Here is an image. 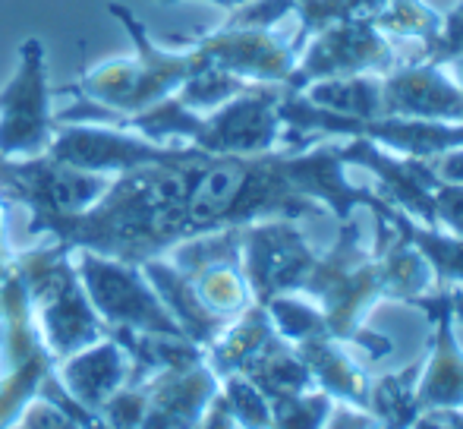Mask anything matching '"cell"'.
Listing matches in <instances>:
<instances>
[{
    "label": "cell",
    "instance_id": "1",
    "mask_svg": "<svg viewBox=\"0 0 463 429\" xmlns=\"http://www.w3.org/2000/svg\"><path fill=\"white\" fill-rule=\"evenodd\" d=\"M199 148L171 165H146L117 174L104 196L86 212L54 218L35 231L63 250H92L98 256L142 265L184 240V199L189 186V161Z\"/></svg>",
    "mask_w": 463,
    "mask_h": 429
},
{
    "label": "cell",
    "instance_id": "2",
    "mask_svg": "<svg viewBox=\"0 0 463 429\" xmlns=\"http://www.w3.org/2000/svg\"><path fill=\"white\" fill-rule=\"evenodd\" d=\"M108 13L123 25L133 42V57H110L95 63L80 76L67 92H76V105L63 108L57 123H92L101 117H129L171 99L180 86L202 67L205 54L195 44L189 48H165L155 42L139 16L123 4H108Z\"/></svg>",
    "mask_w": 463,
    "mask_h": 429
},
{
    "label": "cell",
    "instance_id": "3",
    "mask_svg": "<svg viewBox=\"0 0 463 429\" xmlns=\"http://www.w3.org/2000/svg\"><path fill=\"white\" fill-rule=\"evenodd\" d=\"M13 265L29 294L38 335L57 363L108 335V325L98 319L76 275L70 250L48 240L44 246L13 253Z\"/></svg>",
    "mask_w": 463,
    "mask_h": 429
},
{
    "label": "cell",
    "instance_id": "4",
    "mask_svg": "<svg viewBox=\"0 0 463 429\" xmlns=\"http://www.w3.org/2000/svg\"><path fill=\"white\" fill-rule=\"evenodd\" d=\"M54 367L57 360L38 335L29 294L13 272L0 284V429H13L29 401L57 379Z\"/></svg>",
    "mask_w": 463,
    "mask_h": 429
},
{
    "label": "cell",
    "instance_id": "5",
    "mask_svg": "<svg viewBox=\"0 0 463 429\" xmlns=\"http://www.w3.org/2000/svg\"><path fill=\"white\" fill-rule=\"evenodd\" d=\"M73 265L86 288L89 303L108 331H136V335L184 338L180 325L167 313L161 297L148 284L142 265H129L120 259L98 256L92 250H73Z\"/></svg>",
    "mask_w": 463,
    "mask_h": 429
},
{
    "label": "cell",
    "instance_id": "6",
    "mask_svg": "<svg viewBox=\"0 0 463 429\" xmlns=\"http://www.w3.org/2000/svg\"><path fill=\"white\" fill-rule=\"evenodd\" d=\"M57 133L54 89L48 73V51L35 35L16 48V67L0 89V155L38 158L48 155Z\"/></svg>",
    "mask_w": 463,
    "mask_h": 429
},
{
    "label": "cell",
    "instance_id": "7",
    "mask_svg": "<svg viewBox=\"0 0 463 429\" xmlns=\"http://www.w3.org/2000/svg\"><path fill=\"white\" fill-rule=\"evenodd\" d=\"M108 174L70 167L51 155L38 158H4L0 155V199L29 209V234L54 218L86 212L110 186Z\"/></svg>",
    "mask_w": 463,
    "mask_h": 429
},
{
    "label": "cell",
    "instance_id": "8",
    "mask_svg": "<svg viewBox=\"0 0 463 429\" xmlns=\"http://www.w3.org/2000/svg\"><path fill=\"white\" fill-rule=\"evenodd\" d=\"M48 155L80 171L117 177V174L146 165L180 161L186 155V146L184 142H155L133 129L110 127V123H57Z\"/></svg>",
    "mask_w": 463,
    "mask_h": 429
},
{
    "label": "cell",
    "instance_id": "9",
    "mask_svg": "<svg viewBox=\"0 0 463 429\" xmlns=\"http://www.w3.org/2000/svg\"><path fill=\"white\" fill-rule=\"evenodd\" d=\"M394 67L397 57L384 32H378L372 23H335L312 32L303 42L287 89L297 92L316 80L388 73Z\"/></svg>",
    "mask_w": 463,
    "mask_h": 429
},
{
    "label": "cell",
    "instance_id": "10",
    "mask_svg": "<svg viewBox=\"0 0 463 429\" xmlns=\"http://www.w3.org/2000/svg\"><path fill=\"white\" fill-rule=\"evenodd\" d=\"M189 44L205 54L208 67L227 70L246 82H269V86H290L299 57L297 38H280L275 29H246V25L227 23L193 38Z\"/></svg>",
    "mask_w": 463,
    "mask_h": 429
},
{
    "label": "cell",
    "instance_id": "11",
    "mask_svg": "<svg viewBox=\"0 0 463 429\" xmlns=\"http://www.w3.org/2000/svg\"><path fill=\"white\" fill-rule=\"evenodd\" d=\"M142 382L146 407L139 429H195L221 392V379L205 363V354L155 369Z\"/></svg>",
    "mask_w": 463,
    "mask_h": 429
},
{
    "label": "cell",
    "instance_id": "12",
    "mask_svg": "<svg viewBox=\"0 0 463 429\" xmlns=\"http://www.w3.org/2000/svg\"><path fill=\"white\" fill-rule=\"evenodd\" d=\"M382 117L463 123V92L435 61L394 67L382 76Z\"/></svg>",
    "mask_w": 463,
    "mask_h": 429
},
{
    "label": "cell",
    "instance_id": "13",
    "mask_svg": "<svg viewBox=\"0 0 463 429\" xmlns=\"http://www.w3.org/2000/svg\"><path fill=\"white\" fill-rule=\"evenodd\" d=\"M129 373H133V360L114 335H104L101 341L76 350L54 367V376L67 398L92 417L110 395L127 386Z\"/></svg>",
    "mask_w": 463,
    "mask_h": 429
},
{
    "label": "cell",
    "instance_id": "14",
    "mask_svg": "<svg viewBox=\"0 0 463 429\" xmlns=\"http://www.w3.org/2000/svg\"><path fill=\"white\" fill-rule=\"evenodd\" d=\"M142 272H146L155 294L161 297V303L167 307V313L174 316V322L180 325L186 341H193L195 348H208L227 322L214 319V316L202 307V300L195 297L193 284H189V278L184 272L167 256H155V259H148V262H142Z\"/></svg>",
    "mask_w": 463,
    "mask_h": 429
},
{
    "label": "cell",
    "instance_id": "15",
    "mask_svg": "<svg viewBox=\"0 0 463 429\" xmlns=\"http://www.w3.org/2000/svg\"><path fill=\"white\" fill-rule=\"evenodd\" d=\"M382 76L384 73H360L337 76V80H316L297 89V95L309 101L312 108L328 110V114L372 120V117H382Z\"/></svg>",
    "mask_w": 463,
    "mask_h": 429
},
{
    "label": "cell",
    "instance_id": "16",
    "mask_svg": "<svg viewBox=\"0 0 463 429\" xmlns=\"http://www.w3.org/2000/svg\"><path fill=\"white\" fill-rule=\"evenodd\" d=\"M441 23H445V16H439L422 0H388L372 25L388 38H420V42L432 44L441 32Z\"/></svg>",
    "mask_w": 463,
    "mask_h": 429
},
{
    "label": "cell",
    "instance_id": "17",
    "mask_svg": "<svg viewBox=\"0 0 463 429\" xmlns=\"http://www.w3.org/2000/svg\"><path fill=\"white\" fill-rule=\"evenodd\" d=\"M13 429H95V426L86 424L82 417H76V414L67 411L63 405H57L48 395H38V398H32L29 407L19 414Z\"/></svg>",
    "mask_w": 463,
    "mask_h": 429
},
{
    "label": "cell",
    "instance_id": "18",
    "mask_svg": "<svg viewBox=\"0 0 463 429\" xmlns=\"http://www.w3.org/2000/svg\"><path fill=\"white\" fill-rule=\"evenodd\" d=\"M441 214H445L458 231H463V190L441 193Z\"/></svg>",
    "mask_w": 463,
    "mask_h": 429
},
{
    "label": "cell",
    "instance_id": "19",
    "mask_svg": "<svg viewBox=\"0 0 463 429\" xmlns=\"http://www.w3.org/2000/svg\"><path fill=\"white\" fill-rule=\"evenodd\" d=\"M441 174L451 180H458V184H463V152L460 155H448L445 161H441Z\"/></svg>",
    "mask_w": 463,
    "mask_h": 429
},
{
    "label": "cell",
    "instance_id": "20",
    "mask_svg": "<svg viewBox=\"0 0 463 429\" xmlns=\"http://www.w3.org/2000/svg\"><path fill=\"white\" fill-rule=\"evenodd\" d=\"M10 253H16L10 246V237H6V203L0 199V256H10Z\"/></svg>",
    "mask_w": 463,
    "mask_h": 429
},
{
    "label": "cell",
    "instance_id": "21",
    "mask_svg": "<svg viewBox=\"0 0 463 429\" xmlns=\"http://www.w3.org/2000/svg\"><path fill=\"white\" fill-rule=\"evenodd\" d=\"M441 67H448V76H451V80L458 82V89L463 92V54L451 57V61H445Z\"/></svg>",
    "mask_w": 463,
    "mask_h": 429
},
{
    "label": "cell",
    "instance_id": "22",
    "mask_svg": "<svg viewBox=\"0 0 463 429\" xmlns=\"http://www.w3.org/2000/svg\"><path fill=\"white\" fill-rule=\"evenodd\" d=\"M161 4H180V0H161ZM193 4H212V6H221V10H237V6L250 4V0H193Z\"/></svg>",
    "mask_w": 463,
    "mask_h": 429
},
{
    "label": "cell",
    "instance_id": "23",
    "mask_svg": "<svg viewBox=\"0 0 463 429\" xmlns=\"http://www.w3.org/2000/svg\"><path fill=\"white\" fill-rule=\"evenodd\" d=\"M13 272H16V265H13V253H10V256H0V284H4Z\"/></svg>",
    "mask_w": 463,
    "mask_h": 429
}]
</instances>
